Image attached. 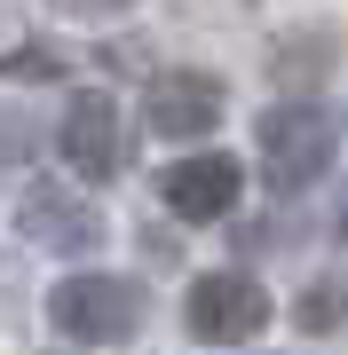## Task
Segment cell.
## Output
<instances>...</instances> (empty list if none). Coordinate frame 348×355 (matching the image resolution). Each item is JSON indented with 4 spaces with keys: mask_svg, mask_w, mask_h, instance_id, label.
<instances>
[{
    "mask_svg": "<svg viewBox=\"0 0 348 355\" xmlns=\"http://www.w3.org/2000/svg\"><path fill=\"white\" fill-rule=\"evenodd\" d=\"M16 237L40 245V253H95V245H103V214L79 190H64V182H24V198H16Z\"/></svg>",
    "mask_w": 348,
    "mask_h": 355,
    "instance_id": "obj_6",
    "label": "cell"
},
{
    "mask_svg": "<svg viewBox=\"0 0 348 355\" xmlns=\"http://www.w3.org/2000/svg\"><path fill=\"white\" fill-rule=\"evenodd\" d=\"M56 16H119V8H135V0H48Z\"/></svg>",
    "mask_w": 348,
    "mask_h": 355,
    "instance_id": "obj_9",
    "label": "cell"
},
{
    "mask_svg": "<svg viewBox=\"0 0 348 355\" xmlns=\"http://www.w3.org/2000/svg\"><path fill=\"white\" fill-rule=\"evenodd\" d=\"M293 324L309 331V340H340L348 331V277H309L293 300Z\"/></svg>",
    "mask_w": 348,
    "mask_h": 355,
    "instance_id": "obj_8",
    "label": "cell"
},
{
    "mask_svg": "<svg viewBox=\"0 0 348 355\" xmlns=\"http://www.w3.org/2000/svg\"><path fill=\"white\" fill-rule=\"evenodd\" d=\"M0 71H64V55H48V48H24V55H8Z\"/></svg>",
    "mask_w": 348,
    "mask_h": 355,
    "instance_id": "obj_10",
    "label": "cell"
},
{
    "mask_svg": "<svg viewBox=\"0 0 348 355\" xmlns=\"http://www.w3.org/2000/svg\"><path fill=\"white\" fill-rule=\"evenodd\" d=\"M56 150L79 182H119L127 174V127H119L111 87H79L64 103V127H56Z\"/></svg>",
    "mask_w": 348,
    "mask_h": 355,
    "instance_id": "obj_3",
    "label": "cell"
},
{
    "mask_svg": "<svg viewBox=\"0 0 348 355\" xmlns=\"http://www.w3.org/2000/svg\"><path fill=\"white\" fill-rule=\"evenodd\" d=\"M0 292H8V268H0Z\"/></svg>",
    "mask_w": 348,
    "mask_h": 355,
    "instance_id": "obj_11",
    "label": "cell"
},
{
    "mask_svg": "<svg viewBox=\"0 0 348 355\" xmlns=\"http://www.w3.org/2000/svg\"><path fill=\"white\" fill-rule=\"evenodd\" d=\"M142 284L119 277V268H88V277H64L48 292V324L64 340H135L142 331Z\"/></svg>",
    "mask_w": 348,
    "mask_h": 355,
    "instance_id": "obj_2",
    "label": "cell"
},
{
    "mask_svg": "<svg viewBox=\"0 0 348 355\" xmlns=\"http://www.w3.org/2000/svg\"><path fill=\"white\" fill-rule=\"evenodd\" d=\"M333 158H340V111L324 95H293L261 119V182L277 198H301L309 182H324Z\"/></svg>",
    "mask_w": 348,
    "mask_h": 355,
    "instance_id": "obj_1",
    "label": "cell"
},
{
    "mask_svg": "<svg viewBox=\"0 0 348 355\" xmlns=\"http://www.w3.org/2000/svg\"><path fill=\"white\" fill-rule=\"evenodd\" d=\"M182 324H190V340H206V347L254 340V331L270 324V292H261V277H245V268H214V277L190 284Z\"/></svg>",
    "mask_w": 348,
    "mask_h": 355,
    "instance_id": "obj_4",
    "label": "cell"
},
{
    "mask_svg": "<svg viewBox=\"0 0 348 355\" xmlns=\"http://www.w3.org/2000/svg\"><path fill=\"white\" fill-rule=\"evenodd\" d=\"M158 205L174 221H222L238 214V158L230 150H190L158 174Z\"/></svg>",
    "mask_w": 348,
    "mask_h": 355,
    "instance_id": "obj_7",
    "label": "cell"
},
{
    "mask_svg": "<svg viewBox=\"0 0 348 355\" xmlns=\"http://www.w3.org/2000/svg\"><path fill=\"white\" fill-rule=\"evenodd\" d=\"M222 111H230V87H222L214 71H158L151 87H142V127L158 142H198L222 127Z\"/></svg>",
    "mask_w": 348,
    "mask_h": 355,
    "instance_id": "obj_5",
    "label": "cell"
}]
</instances>
